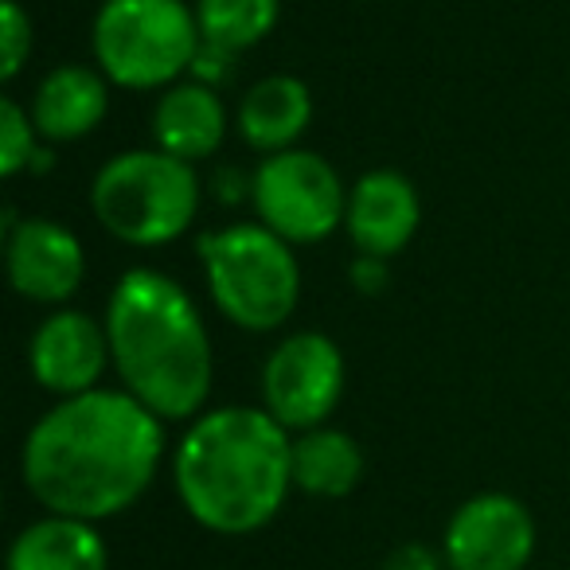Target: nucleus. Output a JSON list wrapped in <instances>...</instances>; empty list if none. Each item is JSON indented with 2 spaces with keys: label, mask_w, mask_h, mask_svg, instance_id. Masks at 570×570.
<instances>
[{
  "label": "nucleus",
  "mask_w": 570,
  "mask_h": 570,
  "mask_svg": "<svg viewBox=\"0 0 570 570\" xmlns=\"http://www.w3.org/2000/svg\"><path fill=\"white\" fill-rule=\"evenodd\" d=\"M165 458V426L129 391L95 387L56 403L20 453L24 484L51 515L110 520L134 508Z\"/></svg>",
  "instance_id": "1"
},
{
  "label": "nucleus",
  "mask_w": 570,
  "mask_h": 570,
  "mask_svg": "<svg viewBox=\"0 0 570 570\" xmlns=\"http://www.w3.org/2000/svg\"><path fill=\"white\" fill-rule=\"evenodd\" d=\"M173 481L199 528L250 535L282 512L294 489V438L266 406H219L180 438Z\"/></svg>",
  "instance_id": "2"
},
{
  "label": "nucleus",
  "mask_w": 570,
  "mask_h": 570,
  "mask_svg": "<svg viewBox=\"0 0 570 570\" xmlns=\"http://www.w3.org/2000/svg\"><path fill=\"white\" fill-rule=\"evenodd\" d=\"M110 356L126 391L160 422L196 419L212 395V336L196 302L160 269H129L106 305Z\"/></svg>",
  "instance_id": "3"
},
{
  "label": "nucleus",
  "mask_w": 570,
  "mask_h": 570,
  "mask_svg": "<svg viewBox=\"0 0 570 570\" xmlns=\"http://www.w3.org/2000/svg\"><path fill=\"white\" fill-rule=\"evenodd\" d=\"M207 289L227 321L246 333H274L302 297V266L282 235L262 223H235L199 238Z\"/></svg>",
  "instance_id": "4"
},
{
  "label": "nucleus",
  "mask_w": 570,
  "mask_h": 570,
  "mask_svg": "<svg viewBox=\"0 0 570 570\" xmlns=\"http://www.w3.org/2000/svg\"><path fill=\"white\" fill-rule=\"evenodd\" d=\"M95 215L129 246H165L191 227L199 180L188 160L165 149H134L102 165L90 188Z\"/></svg>",
  "instance_id": "5"
},
{
  "label": "nucleus",
  "mask_w": 570,
  "mask_h": 570,
  "mask_svg": "<svg viewBox=\"0 0 570 570\" xmlns=\"http://www.w3.org/2000/svg\"><path fill=\"white\" fill-rule=\"evenodd\" d=\"M90 40L106 79L126 90H157L191 71L204 36L184 0H106Z\"/></svg>",
  "instance_id": "6"
},
{
  "label": "nucleus",
  "mask_w": 570,
  "mask_h": 570,
  "mask_svg": "<svg viewBox=\"0 0 570 570\" xmlns=\"http://www.w3.org/2000/svg\"><path fill=\"white\" fill-rule=\"evenodd\" d=\"M250 199L262 227L282 235L289 246L321 243L348 215V196L336 168L309 149H285L262 160Z\"/></svg>",
  "instance_id": "7"
},
{
  "label": "nucleus",
  "mask_w": 570,
  "mask_h": 570,
  "mask_svg": "<svg viewBox=\"0 0 570 570\" xmlns=\"http://www.w3.org/2000/svg\"><path fill=\"white\" fill-rule=\"evenodd\" d=\"M344 395V356L325 333H297L269 352L262 403L285 430H317Z\"/></svg>",
  "instance_id": "8"
},
{
  "label": "nucleus",
  "mask_w": 570,
  "mask_h": 570,
  "mask_svg": "<svg viewBox=\"0 0 570 570\" xmlns=\"http://www.w3.org/2000/svg\"><path fill=\"white\" fill-rule=\"evenodd\" d=\"M445 570H528L535 554V520L508 492L469 497L442 535Z\"/></svg>",
  "instance_id": "9"
},
{
  "label": "nucleus",
  "mask_w": 570,
  "mask_h": 570,
  "mask_svg": "<svg viewBox=\"0 0 570 570\" xmlns=\"http://www.w3.org/2000/svg\"><path fill=\"white\" fill-rule=\"evenodd\" d=\"M28 360H32L36 383L59 399H75L95 391L106 364H114L106 325H98L95 317H87L79 309L51 313L36 328Z\"/></svg>",
  "instance_id": "10"
},
{
  "label": "nucleus",
  "mask_w": 570,
  "mask_h": 570,
  "mask_svg": "<svg viewBox=\"0 0 570 570\" xmlns=\"http://www.w3.org/2000/svg\"><path fill=\"white\" fill-rule=\"evenodd\" d=\"M9 282L20 297L40 305H59L82 285L87 254L79 238L51 219H24L9 230L4 246Z\"/></svg>",
  "instance_id": "11"
},
{
  "label": "nucleus",
  "mask_w": 570,
  "mask_h": 570,
  "mask_svg": "<svg viewBox=\"0 0 570 570\" xmlns=\"http://www.w3.org/2000/svg\"><path fill=\"white\" fill-rule=\"evenodd\" d=\"M419 219H422L419 191L395 168H375V173H364L352 184L344 227H348L360 254H372V258L399 254L414 238Z\"/></svg>",
  "instance_id": "12"
},
{
  "label": "nucleus",
  "mask_w": 570,
  "mask_h": 570,
  "mask_svg": "<svg viewBox=\"0 0 570 570\" xmlns=\"http://www.w3.org/2000/svg\"><path fill=\"white\" fill-rule=\"evenodd\" d=\"M313 118V95L302 79L294 75H269V79L254 82L238 102V137L250 149L266 153H285L294 149V141L305 134Z\"/></svg>",
  "instance_id": "13"
},
{
  "label": "nucleus",
  "mask_w": 570,
  "mask_h": 570,
  "mask_svg": "<svg viewBox=\"0 0 570 570\" xmlns=\"http://www.w3.org/2000/svg\"><path fill=\"white\" fill-rule=\"evenodd\" d=\"M110 110L106 75L90 67H56L32 98V121L48 141H79L102 126Z\"/></svg>",
  "instance_id": "14"
},
{
  "label": "nucleus",
  "mask_w": 570,
  "mask_h": 570,
  "mask_svg": "<svg viewBox=\"0 0 570 570\" xmlns=\"http://www.w3.org/2000/svg\"><path fill=\"white\" fill-rule=\"evenodd\" d=\"M223 134H227V110H223L219 95L204 82H176L160 95L157 110H153V137L165 153L180 160H204L219 149Z\"/></svg>",
  "instance_id": "15"
},
{
  "label": "nucleus",
  "mask_w": 570,
  "mask_h": 570,
  "mask_svg": "<svg viewBox=\"0 0 570 570\" xmlns=\"http://www.w3.org/2000/svg\"><path fill=\"white\" fill-rule=\"evenodd\" d=\"M4 570H110V551L90 520L48 512L12 539Z\"/></svg>",
  "instance_id": "16"
},
{
  "label": "nucleus",
  "mask_w": 570,
  "mask_h": 570,
  "mask_svg": "<svg viewBox=\"0 0 570 570\" xmlns=\"http://www.w3.org/2000/svg\"><path fill=\"white\" fill-rule=\"evenodd\" d=\"M364 476V450L352 434L333 426L305 430L294 438V489L321 500H341Z\"/></svg>",
  "instance_id": "17"
},
{
  "label": "nucleus",
  "mask_w": 570,
  "mask_h": 570,
  "mask_svg": "<svg viewBox=\"0 0 570 570\" xmlns=\"http://www.w3.org/2000/svg\"><path fill=\"white\" fill-rule=\"evenodd\" d=\"M277 12L282 0H199L196 24L204 43L238 56L274 32Z\"/></svg>",
  "instance_id": "18"
},
{
  "label": "nucleus",
  "mask_w": 570,
  "mask_h": 570,
  "mask_svg": "<svg viewBox=\"0 0 570 570\" xmlns=\"http://www.w3.org/2000/svg\"><path fill=\"white\" fill-rule=\"evenodd\" d=\"M36 121L32 114L20 110L12 98H4V106H0V173L4 176H17L24 173V168H32L36 160Z\"/></svg>",
  "instance_id": "19"
},
{
  "label": "nucleus",
  "mask_w": 570,
  "mask_h": 570,
  "mask_svg": "<svg viewBox=\"0 0 570 570\" xmlns=\"http://www.w3.org/2000/svg\"><path fill=\"white\" fill-rule=\"evenodd\" d=\"M32 56V20L17 0L0 4V79L12 82Z\"/></svg>",
  "instance_id": "20"
},
{
  "label": "nucleus",
  "mask_w": 570,
  "mask_h": 570,
  "mask_svg": "<svg viewBox=\"0 0 570 570\" xmlns=\"http://www.w3.org/2000/svg\"><path fill=\"white\" fill-rule=\"evenodd\" d=\"M383 570H445V554L434 551L430 543H422V539H414V543H399L387 554Z\"/></svg>",
  "instance_id": "21"
},
{
  "label": "nucleus",
  "mask_w": 570,
  "mask_h": 570,
  "mask_svg": "<svg viewBox=\"0 0 570 570\" xmlns=\"http://www.w3.org/2000/svg\"><path fill=\"white\" fill-rule=\"evenodd\" d=\"M191 75H196V82H204V87L215 90V82H227L230 75H235V56L223 48H212V43H199V56H196V63H191Z\"/></svg>",
  "instance_id": "22"
},
{
  "label": "nucleus",
  "mask_w": 570,
  "mask_h": 570,
  "mask_svg": "<svg viewBox=\"0 0 570 570\" xmlns=\"http://www.w3.org/2000/svg\"><path fill=\"white\" fill-rule=\"evenodd\" d=\"M352 277L364 294H380L387 285V258H372V254H360L356 266H352Z\"/></svg>",
  "instance_id": "23"
},
{
  "label": "nucleus",
  "mask_w": 570,
  "mask_h": 570,
  "mask_svg": "<svg viewBox=\"0 0 570 570\" xmlns=\"http://www.w3.org/2000/svg\"><path fill=\"white\" fill-rule=\"evenodd\" d=\"M254 191V176H243V173H235V168H223L219 176H215V196H223V199H243V196H250Z\"/></svg>",
  "instance_id": "24"
}]
</instances>
